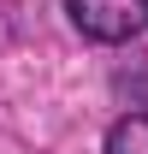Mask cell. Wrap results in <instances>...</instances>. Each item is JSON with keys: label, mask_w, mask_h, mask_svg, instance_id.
Wrapping results in <instances>:
<instances>
[{"label": "cell", "mask_w": 148, "mask_h": 154, "mask_svg": "<svg viewBox=\"0 0 148 154\" xmlns=\"http://www.w3.org/2000/svg\"><path fill=\"white\" fill-rule=\"evenodd\" d=\"M101 154H148V113L113 119L107 136H101Z\"/></svg>", "instance_id": "obj_2"}, {"label": "cell", "mask_w": 148, "mask_h": 154, "mask_svg": "<svg viewBox=\"0 0 148 154\" xmlns=\"http://www.w3.org/2000/svg\"><path fill=\"white\" fill-rule=\"evenodd\" d=\"M65 18L77 36L119 48V42H136L148 30V0H65Z\"/></svg>", "instance_id": "obj_1"}]
</instances>
